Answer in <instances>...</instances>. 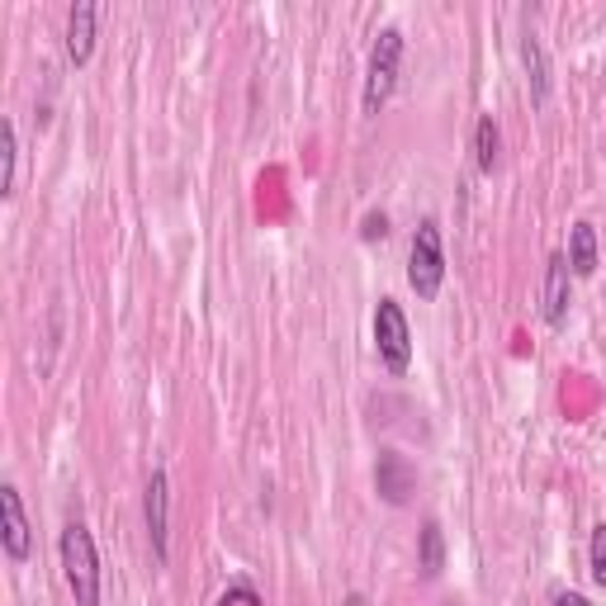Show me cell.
<instances>
[{
    "label": "cell",
    "mask_w": 606,
    "mask_h": 606,
    "mask_svg": "<svg viewBox=\"0 0 606 606\" xmlns=\"http://www.w3.org/2000/svg\"><path fill=\"white\" fill-rule=\"evenodd\" d=\"M0 161H5V175H0V195H15V171H20V137H15V123H0Z\"/></svg>",
    "instance_id": "obj_13"
},
{
    "label": "cell",
    "mask_w": 606,
    "mask_h": 606,
    "mask_svg": "<svg viewBox=\"0 0 606 606\" xmlns=\"http://www.w3.org/2000/svg\"><path fill=\"white\" fill-rule=\"evenodd\" d=\"M521 62H526L531 100H535V105H545V100H549V62H545V48H541V38H535V34L521 38Z\"/></svg>",
    "instance_id": "obj_10"
},
{
    "label": "cell",
    "mask_w": 606,
    "mask_h": 606,
    "mask_svg": "<svg viewBox=\"0 0 606 606\" xmlns=\"http://www.w3.org/2000/svg\"><path fill=\"white\" fill-rule=\"evenodd\" d=\"M498 147H502L498 123H493V114H484V119H478V129H474V157H478V171H493V167H498Z\"/></svg>",
    "instance_id": "obj_14"
},
{
    "label": "cell",
    "mask_w": 606,
    "mask_h": 606,
    "mask_svg": "<svg viewBox=\"0 0 606 606\" xmlns=\"http://www.w3.org/2000/svg\"><path fill=\"white\" fill-rule=\"evenodd\" d=\"M569 280H573L569 256L555 252V256H549V266H545V323L549 327L569 323Z\"/></svg>",
    "instance_id": "obj_9"
},
{
    "label": "cell",
    "mask_w": 606,
    "mask_h": 606,
    "mask_svg": "<svg viewBox=\"0 0 606 606\" xmlns=\"http://www.w3.org/2000/svg\"><path fill=\"white\" fill-rule=\"evenodd\" d=\"M95 20H100V10H95L90 0H76L72 15H66V62H72V66L90 62V52H95Z\"/></svg>",
    "instance_id": "obj_8"
},
{
    "label": "cell",
    "mask_w": 606,
    "mask_h": 606,
    "mask_svg": "<svg viewBox=\"0 0 606 606\" xmlns=\"http://www.w3.org/2000/svg\"><path fill=\"white\" fill-rule=\"evenodd\" d=\"M214 606H266V602H260V592L252 583H232Z\"/></svg>",
    "instance_id": "obj_16"
},
{
    "label": "cell",
    "mask_w": 606,
    "mask_h": 606,
    "mask_svg": "<svg viewBox=\"0 0 606 606\" xmlns=\"http://www.w3.org/2000/svg\"><path fill=\"white\" fill-rule=\"evenodd\" d=\"M384 232H389V218H384V214H365L361 238H365V242H375V238H384Z\"/></svg>",
    "instance_id": "obj_17"
},
{
    "label": "cell",
    "mask_w": 606,
    "mask_h": 606,
    "mask_svg": "<svg viewBox=\"0 0 606 606\" xmlns=\"http://www.w3.org/2000/svg\"><path fill=\"white\" fill-rule=\"evenodd\" d=\"M555 606H592V602L583 597V592H559V597H555Z\"/></svg>",
    "instance_id": "obj_18"
},
{
    "label": "cell",
    "mask_w": 606,
    "mask_h": 606,
    "mask_svg": "<svg viewBox=\"0 0 606 606\" xmlns=\"http://www.w3.org/2000/svg\"><path fill=\"white\" fill-rule=\"evenodd\" d=\"M417 569H422V578H440V569H446V535H440L436 521H426V526H422Z\"/></svg>",
    "instance_id": "obj_12"
},
{
    "label": "cell",
    "mask_w": 606,
    "mask_h": 606,
    "mask_svg": "<svg viewBox=\"0 0 606 606\" xmlns=\"http://www.w3.org/2000/svg\"><path fill=\"white\" fill-rule=\"evenodd\" d=\"M62 578L76 606H100V555H95V535L81 521L62 526Z\"/></svg>",
    "instance_id": "obj_1"
},
{
    "label": "cell",
    "mask_w": 606,
    "mask_h": 606,
    "mask_svg": "<svg viewBox=\"0 0 606 606\" xmlns=\"http://www.w3.org/2000/svg\"><path fill=\"white\" fill-rule=\"evenodd\" d=\"M143 517H147V541L157 563L171 559V478L167 470H152L147 493H143Z\"/></svg>",
    "instance_id": "obj_5"
},
{
    "label": "cell",
    "mask_w": 606,
    "mask_h": 606,
    "mask_svg": "<svg viewBox=\"0 0 606 606\" xmlns=\"http://www.w3.org/2000/svg\"><path fill=\"white\" fill-rule=\"evenodd\" d=\"M375 351L379 361L389 365V375H408L412 365V332H408V318L393 299H379L375 308Z\"/></svg>",
    "instance_id": "obj_4"
},
{
    "label": "cell",
    "mask_w": 606,
    "mask_h": 606,
    "mask_svg": "<svg viewBox=\"0 0 606 606\" xmlns=\"http://www.w3.org/2000/svg\"><path fill=\"white\" fill-rule=\"evenodd\" d=\"M375 488H379L384 502L403 507V502L412 498V488H417V470H412V464H408L398 450H384L379 464H375Z\"/></svg>",
    "instance_id": "obj_7"
},
{
    "label": "cell",
    "mask_w": 606,
    "mask_h": 606,
    "mask_svg": "<svg viewBox=\"0 0 606 606\" xmlns=\"http://www.w3.org/2000/svg\"><path fill=\"white\" fill-rule=\"evenodd\" d=\"M0 541H5V555L24 563L29 559V545H34V531H29V517H24V498L15 484L0 488Z\"/></svg>",
    "instance_id": "obj_6"
},
{
    "label": "cell",
    "mask_w": 606,
    "mask_h": 606,
    "mask_svg": "<svg viewBox=\"0 0 606 606\" xmlns=\"http://www.w3.org/2000/svg\"><path fill=\"white\" fill-rule=\"evenodd\" d=\"M587 559H592V583H597V587H606V521H597V526H592Z\"/></svg>",
    "instance_id": "obj_15"
},
{
    "label": "cell",
    "mask_w": 606,
    "mask_h": 606,
    "mask_svg": "<svg viewBox=\"0 0 606 606\" xmlns=\"http://www.w3.org/2000/svg\"><path fill=\"white\" fill-rule=\"evenodd\" d=\"M569 270L573 275L597 270V232H592V223H573L569 232Z\"/></svg>",
    "instance_id": "obj_11"
},
{
    "label": "cell",
    "mask_w": 606,
    "mask_h": 606,
    "mask_svg": "<svg viewBox=\"0 0 606 606\" xmlns=\"http://www.w3.org/2000/svg\"><path fill=\"white\" fill-rule=\"evenodd\" d=\"M347 606H369V602L361 597V592H351V597H347Z\"/></svg>",
    "instance_id": "obj_19"
},
{
    "label": "cell",
    "mask_w": 606,
    "mask_h": 606,
    "mask_svg": "<svg viewBox=\"0 0 606 606\" xmlns=\"http://www.w3.org/2000/svg\"><path fill=\"white\" fill-rule=\"evenodd\" d=\"M398 66H403V29H379L375 34V48H369V66H365V114H379L389 105V95L398 86Z\"/></svg>",
    "instance_id": "obj_2"
},
{
    "label": "cell",
    "mask_w": 606,
    "mask_h": 606,
    "mask_svg": "<svg viewBox=\"0 0 606 606\" xmlns=\"http://www.w3.org/2000/svg\"><path fill=\"white\" fill-rule=\"evenodd\" d=\"M440 280H446V246H440V223H417L412 232V252H408V284L422 303H432L440 294Z\"/></svg>",
    "instance_id": "obj_3"
}]
</instances>
